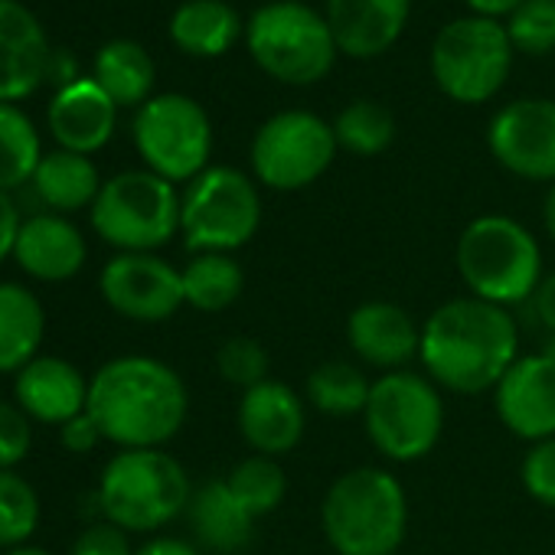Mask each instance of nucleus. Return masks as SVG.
<instances>
[{"instance_id": "obj_27", "label": "nucleus", "mask_w": 555, "mask_h": 555, "mask_svg": "<svg viewBox=\"0 0 555 555\" xmlns=\"http://www.w3.org/2000/svg\"><path fill=\"white\" fill-rule=\"evenodd\" d=\"M105 95L118 105V108H131V105H144L147 95L154 92V60L151 53L134 43V40H112L99 50L95 56V76H92Z\"/></svg>"}, {"instance_id": "obj_21", "label": "nucleus", "mask_w": 555, "mask_h": 555, "mask_svg": "<svg viewBox=\"0 0 555 555\" xmlns=\"http://www.w3.org/2000/svg\"><path fill=\"white\" fill-rule=\"evenodd\" d=\"M17 405L27 418L63 428L89 405V383L63 357H37L17 373Z\"/></svg>"}, {"instance_id": "obj_29", "label": "nucleus", "mask_w": 555, "mask_h": 555, "mask_svg": "<svg viewBox=\"0 0 555 555\" xmlns=\"http://www.w3.org/2000/svg\"><path fill=\"white\" fill-rule=\"evenodd\" d=\"M373 379L347 360H327L308 376V402L331 418H353L366 412Z\"/></svg>"}, {"instance_id": "obj_44", "label": "nucleus", "mask_w": 555, "mask_h": 555, "mask_svg": "<svg viewBox=\"0 0 555 555\" xmlns=\"http://www.w3.org/2000/svg\"><path fill=\"white\" fill-rule=\"evenodd\" d=\"M542 219H545V232H548V235H552V242H555V183H552V186H548V193H545Z\"/></svg>"}, {"instance_id": "obj_26", "label": "nucleus", "mask_w": 555, "mask_h": 555, "mask_svg": "<svg viewBox=\"0 0 555 555\" xmlns=\"http://www.w3.org/2000/svg\"><path fill=\"white\" fill-rule=\"evenodd\" d=\"M34 186L50 209L76 212L95 203L102 190V177H99V167L86 154H73L60 147L53 154H43L34 173Z\"/></svg>"}, {"instance_id": "obj_3", "label": "nucleus", "mask_w": 555, "mask_h": 555, "mask_svg": "<svg viewBox=\"0 0 555 555\" xmlns=\"http://www.w3.org/2000/svg\"><path fill=\"white\" fill-rule=\"evenodd\" d=\"M321 526L334 555H399L409 529V500L396 474L353 467L321 503Z\"/></svg>"}, {"instance_id": "obj_32", "label": "nucleus", "mask_w": 555, "mask_h": 555, "mask_svg": "<svg viewBox=\"0 0 555 555\" xmlns=\"http://www.w3.org/2000/svg\"><path fill=\"white\" fill-rule=\"evenodd\" d=\"M334 138H337V147L347 154L376 157L389 151L396 141V118L386 105L360 99V102H350L334 118Z\"/></svg>"}, {"instance_id": "obj_41", "label": "nucleus", "mask_w": 555, "mask_h": 555, "mask_svg": "<svg viewBox=\"0 0 555 555\" xmlns=\"http://www.w3.org/2000/svg\"><path fill=\"white\" fill-rule=\"evenodd\" d=\"M532 308H535L539 324L548 331V337H555V271L542 278V285L532 295Z\"/></svg>"}, {"instance_id": "obj_23", "label": "nucleus", "mask_w": 555, "mask_h": 555, "mask_svg": "<svg viewBox=\"0 0 555 555\" xmlns=\"http://www.w3.org/2000/svg\"><path fill=\"white\" fill-rule=\"evenodd\" d=\"M186 516L196 542L219 555L245 548L255 532V516L235 500L225 480H209L199 490H193Z\"/></svg>"}, {"instance_id": "obj_6", "label": "nucleus", "mask_w": 555, "mask_h": 555, "mask_svg": "<svg viewBox=\"0 0 555 555\" xmlns=\"http://www.w3.org/2000/svg\"><path fill=\"white\" fill-rule=\"evenodd\" d=\"M245 47L264 76L285 86L321 82L340 53L327 17L301 0H271L258 8L245 24Z\"/></svg>"}, {"instance_id": "obj_15", "label": "nucleus", "mask_w": 555, "mask_h": 555, "mask_svg": "<svg viewBox=\"0 0 555 555\" xmlns=\"http://www.w3.org/2000/svg\"><path fill=\"white\" fill-rule=\"evenodd\" d=\"M493 409L509 435L539 444L555 438V360L542 350L519 357L493 389Z\"/></svg>"}, {"instance_id": "obj_31", "label": "nucleus", "mask_w": 555, "mask_h": 555, "mask_svg": "<svg viewBox=\"0 0 555 555\" xmlns=\"http://www.w3.org/2000/svg\"><path fill=\"white\" fill-rule=\"evenodd\" d=\"M225 487L235 493V500L258 519L274 513L288 496V474L278 464V457H264V454H248L238 464H232V470L222 477Z\"/></svg>"}, {"instance_id": "obj_1", "label": "nucleus", "mask_w": 555, "mask_h": 555, "mask_svg": "<svg viewBox=\"0 0 555 555\" xmlns=\"http://www.w3.org/2000/svg\"><path fill=\"white\" fill-rule=\"evenodd\" d=\"M418 360L425 376L454 396L493 392L519 360V331L506 308L480 298H454L422 324Z\"/></svg>"}, {"instance_id": "obj_5", "label": "nucleus", "mask_w": 555, "mask_h": 555, "mask_svg": "<svg viewBox=\"0 0 555 555\" xmlns=\"http://www.w3.org/2000/svg\"><path fill=\"white\" fill-rule=\"evenodd\" d=\"M193 496L183 464L160 448L118 451L99 480V509L125 532H154L186 513Z\"/></svg>"}, {"instance_id": "obj_2", "label": "nucleus", "mask_w": 555, "mask_h": 555, "mask_svg": "<svg viewBox=\"0 0 555 555\" xmlns=\"http://www.w3.org/2000/svg\"><path fill=\"white\" fill-rule=\"evenodd\" d=\"M86 412L121 451L160 448L183 428L190 396L173 366L154 357H118L92 376Z\"/></svg>"}, {"instance_id": "obj_8", "label": "nucleus", "mask_w": 555, "mask_h": 555, "mask_svg": "<svg viewBox=\"0 0 555 555\" xmlns=\"http://www.w3.org/2000/svg\"><path fill=\"white\" fill-rule=\"evenodd\" d=\"M261 225V196L235 167H206L180 196V235L193 255H232Z\"/></svg>"}, {"instance_id": "obj_19", "label": "nucleus", "mask_w": 555, "mask_h": 555, "mask_svg": "<svg viewBox=\"0 0 555 555\" xmlns=\"http://www.w3.org/2000/svg\"><path fill=\"white\" fill-rule=\"evenodd\" d=\"M412 0H327V24L337 50L373 60L392 50L409 24Z\"/></svg>"}, {"instance_id": "obj_14", "label": "nucleus", "mask_w": 555, "mask_h": 555, "mask_svg": "<svg viewBox=\"0 0 555 555\" xmlns=\"http://www.w3.org/2000/svg\"><path fill=\"white\" fill-rule=\"evenodd\" d=\"M487 147L513 177L555 183V102L516 99L503 105L487 128Z\"/></svg>"}, {"instance_id": "obj_24", "label": "nucleus", "mask_w": 555, "mask_h": 555, "mask_svg": "<svg viewBox=\"0 0 555 555\" xmlns=\"http://www.w3.org/2000/svg\"><path fill=\"white\" fill-rule=\"evenodd\" d=\"M47 334V311L24 285H0V373H21L37 360Z\"/></svg>"}, {"instance_id": "obj_37", "label": "nucleus", "mask_w": 555, "mask_h": 555, "mask_svg": "<svg viewBox=\"0 0 555 555\" xmlns=\"http://www.w3.org/2000/svg\"><path fill=\"white\" fill-rule=\"evenodd\" d=\"M30 418L21 405L0 402V470H14L30 454Z\"/></svg>"}, {"instance_id": "obj_12", "label": "nucleus", "mask_w": 555, "mask_h": 555, "mask_svg": "<svg viewBox=\"0 0 555 555\" xmlns=\"http://www.w3.org/2000/svg\"><path fill=\"white\" fill-rule=\"evenodd\" d=\"M134 144L151 173L170 183H190L209 167L212 125L199 102L167 92L141 105L134 118Z\"/></svg>"}, {"instance_id": "obj_7", "label": "nucleus", "mask_w": 555, "mask_h": 555, "mask_svg": "<svg viewBox=\"0 0 555 555\" xmlns=\"http://www.w3.org/2000/svg\"><path fill=\"white\" fill-rule=\"evenodd\" d=\"M363 428L383 457L396 464L422 461L435 451L444 431L441 389L412 370L383 373L373 379Z\"/></svg>"}, {"instance_id": "obj_30", "label": "nucleus", "mask_w": 555, "mask_h": 555, "mask_svg": "<svg viewBox=\"0 0 555 555\" xmlns=\"http://www.w3.org/2000/svg\"><path fill=\"white\" fill-rule=\"evenodd\" d=\"M43 160L34 121L11 102H0V190L11 193L34 180Z\"/></svg>"}, {"instance_id": "obj_33", "label": "nucleus", "mask_w": 555, "mask_h": 555, "mask_svg": "<svg viewBox=\"0 0 555 555\" xmlns=\"http://www.w3.org/2000/svg\"><path fill=\"white\" fill-rule=\"evenodd\" d=\"M40 522L37 490L14 470H0V548L24 545Z\"/></svg>"}, {"instance_id": "obj_38", "label": "nucleus", "mask_w": 555, "mask_h": 555, "mask_svg": "<svg viewBox=\"0 0 555 555\" xmlns=\"http://www.w3.org/2000/svg\"><path fill=\"white\" fill-rule=\"evenodd\" d=\"M73 555H134V548L121 526L102 519L82 529V535L73 545Z\"/></svg>"}, {"instance_id": "obj_42", "label": "nucleus", "mask_w": 555, "mask_h": 555, "mask_svg": "<svg viewBox=\"0 0 555 555\" xmlns=\"http://www.w3.org/2000/svg\"><path fill=\"white\" fill-rule=\"evenodd\" d=\"M134 555H203L193 542L177 539V535H157L151 542H144Z\"/></svg>"}, {"instance_id": "obj_36", "label": "nucleus", "mask_w": 555, "mask_h": 555, "mask_svg": "<svg viewBox=\"0 0 555 555\" xmlns=\"http://www.w3.org/2000/svg\"><path fill=\"white\" fill-rule=\"evenodd\" d=\"M519 477H522L526 493L535 503L555 509V438L529 444V451L522 457V467H519Z\"/></svg>"}, {"instance_id": "obj_4", "label": "nucleus", "mask_w": 555, "mask_h": 555, "mask_svg": "<svg viewBox=\"0 0 555 555\" xmlns=\"http://www.w3.org/2000/svg\"><path fill=\"white\" fill-rule=\"evenodd\" d=\"M454 261L470 298L496 308L532 301L545 278L535 235L519 219L503 212H483L470 219L457 238Z\"/></svg>"}, {"instance_id": "obj_34", "label": "nucleus", "mask_w": 555, "mask_h": 555, "mask_svg": "<svg viewBox=\"0 0 555 555\" xmlns=\"http://www.w3.org/2000/svg\"><path fill=\"white\" fill-rule=\"evenodd\" d=\"M513 50L552 53L555 50V0H522L506 24Z\"/></svg>"}, {"instance_id": "obj_45", "label": "nucleus", "mask_w": 555, "mask_h": 555, "mask_svg": "<svg viewBox=\"0 0 555 555\" xmlns=\"http://www.w3.org/2000/svg\"><path fill=\"white\" fill-rule=\"evenodd\" d=\"M4 555H50L47 548H37V545H17V548H8Z\"/></svg>"}, {"instance_id": "obj_22", "label": "nucleus", "mask_w": 555, "mask_h": 555, "mask_svg": "<svg viewBox=\"0 0 555 555\" xmlns=\"http://www.w3.org/2000/svg\"><path fill=\"white\" fill-rule=\"evenodd\" d=\"M86 238L82 232L56 212L34 216L21 225L14 258L17 264L40 278V282H69L86 264Z\"/></svg>"}, {"instance_id": "obj_17", "label": "nucleus", "mask_w": 555, "mask_h": 555, "mask_svg": "<svg viewBox=\"0 0 555 555\" xmlns=\"http://www.w3.org/2000/svg\"><path fill=\"white\" fill-rule=\"evenodd\" d=\"M50 43L43 24L17 0H0V102L34 95L50 76Z\"/></svg>"}, {"instance_id": "obj_25", "label": "nucleus", "mask_w": 555, "mask_h": 555, "mask_svg": "<svg viewBox=\"0 0 555 555\" xmlns=\"http://www.w3.org/2000/svg\"><path fill=\"white\" fill-rule=\"evenodd\" d=\"M238 34L242 21L225 0H186L170 17V40L177 43V50L199 60L229 53Z\"/></svg>"}, {"instance_id": "obj_18", "label": "nucleus", "mask_w": 555, "mask_h": 555, "mask_svg": "<svg viewBox=\"0 0 555 555\" xmlns=\"http://www.w3.org/2000/svg\"><path fill=\"white\" fill-rule=\"evenodd\" d=\"M347 344L363 366L396 373L418 357L422 327L392 301H363L347 318Z\"/></svg>"}, {"instance_id": "obj_39", "label": "nucleus", "mask_w": 555, "mask_h": 555, "mask_svg": "<svg viewBox=\"0 0 555 555\" xmlns=\"http://www.w3.org/2000/svg\"><path fill=\"white\" fill-rule=\"evenodd\" d=\"M60 441H63L69 451L86 454V451H92V448H95L99 441H105V438H102L99 425L92 422V415L82 412V415H76L73 422H66V425L60 428Z\"/></svg>"}, {"instance_id": "obj_13", "label": "nucleus", "mask_w": 555, "mask_h": 555, "mask_svg": "<svg viewBox=\"0 0 555 555\" xmlns=\"http://www.w3.org/2000/svg\"><path fill=\"white\" fill-rule=\"evenodd\" d=\"M108 308L138 324L170 321L183 305V274L154 251H121L99 278Z\"/></svg>"}, {"instance_id": "obj_28", "label": "nucleus", "mask_w": 555, "mask_h": 555, "mask_svg": "<svg viewBox=\"0 0 555 555\" xmlns=\"http://www.w3.org/2000/svg\"><path fill=\"white\" fill-rule=\"evenodd\" d=\"M180 274H183L186 305L196 311H206V314L232 308L245 288V274H242L238 261L232 255H219V251L193 255L190 264L180 268Z\"/></svg>"}, {"instance_id": "obj_16", "label": "nucleus", "mask_w": 555, "mask_h": 555, "mask_svg": "<svg viewBox=\"0 0 555 555\" xmlns=\"http://www.w3.org/2000/svg\"><path fill=\"white\" fill-rule=\"evenodd\" d=\"M235 422H238V435L255 454L282 457L301 444L308 428V412L301 396L288 383L264 379L242 392Z\"/></svg>"}, {"instance_id": "obj_10", "label": "nucleus", "mask_w": 555, "mask_h": 555, "mask_svg": "<svg viewBox=\"0 0 555 555\" xmlns=\"http://www.w3.org/2000/svg\"><path fill=\"white\" fill-rule=\"evenodd\" d=\"M513 66V43L500 21L457 17L431 43V76L438 89L461 105L490 102Z\"/></svg>"}, {"instance_id": "obj_20", "label": "nucleus", "mask_w": 555, "mask_h": 555, "mask_svg": "<svg viewBox=\"0 0 555 555\" xmlns=\"http://www.w3.org/2000/svg\"><path fill=\"white\" fill-rule=\"evenodd\" d=\"M118 105L105 95L95 79L66 82L56 99L50 102V131L63 151L73 154H95L115 134Z\"/></svg>"}, {"instance_id": "obj_11", "label": "nucleus", "mask_w": 555, "mask_h": 555, "mask_svg": "<svg viewBox=\"0 0 555 555\" xmlns=\"http://www.w3.org/2000/svg\"><path fill=\"white\" fill-rule=\"evenodd\" d=\"M334 125L314 112L292 108L271 115L251 138V173L274 193H295L318 183L337 157Z\"/></svg>"}, {"instance_id": "obj_9", "label": "nucleus", "mask_w": 555, "mask_h": 555, "mask_svg": "<svg viewBox=\"0 0 555 555\" xmlns=\"http://www.w3.org/2000/svg\"><path fill=\"white\" fill-rule=\"evenodd\" d=\"M92 229L121 251H154L180 232V193L151 170H125L102 183Z\"/></svg>"}, {"instance_id": "obj_40", "label": "nucleus", "mask_w": 555, "mask_h": 555, "mask_svg": "<svg viewBox=\"0 0 555 555\" xmlns=\"http://www.w3.org/2000/svg\"><path fill=\"white\" fill-rule=\"evenodd\" d=\"M21 225H24V219L17 212V203L11 199V193L0 190V261H4L8 255H14Z\"/></svg>"}, {"instance_id": "obj_35", "label": "nucleus", "mask_w": 555, "mask_h": 555, "mask_svg": "<svg viewBox=\"0 0 555 555\" xmlns=\"http://www.w3.org/2000/svg\"><path fill=\"white\" fill-rule=\"evenodd\" d=\"M268 366H271V357H268V350L255 337H229L216 350L219 376L229 386L242 389V392L258 386V383H264L268 379Z\"/></svg>"}, {"instance_id": "obj_43", "label": "nucleus", "mask_w": 555, "mask_h": 555, "mask_svg": "<svg viewBox=\"0 0 555 555\" xmlns=\"http://www.w3.org/2000/svg\"><path fill=\"white\" fill-rule=\"evenodd\" d=\"M470 8V14L477 17H490V21H500V17H509L522 0H464Z\"/></svg>"}]
</instances>
